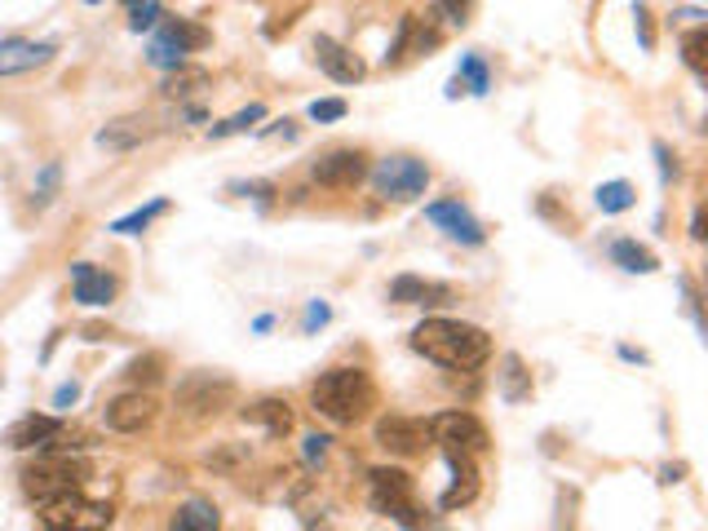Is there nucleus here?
I'll return each instance as SVG.
<instances>
[{"mask_svg": "<svg viewBox=\"0 0 708 531\" xmlns=\"http://www.w3.org/2000/svg\"><path fill=\"white\" fill-rule=\"evenodd\" d=\"M412 350L438 368L474 372L492 359V337H487V328L465 324V319H425L412 328Z\"/></svg>", "mask_w": 708, "mask_h": 531, "instance_id": "f257e3e1", "label": "nucleus"}, {"mask_svg": "<svg viewBox=\"0 0 708 531\" xmlns=\"http://www.w3.org/2000/svg\"><path fill=\"white\" fill-rule=\"evenodd\" d=\"M311 404L333 426H358L376 408V386L363 368H333L311 386Z\"/></svg>", "mask_w": 708, "mask_h": 531, "instance_id": "f03ea898", "label": "nucleus"}, {"mask_svg": "<svg viewBox=\"0 0 708 531\" xmlns=\"http://www.w3.org/2000/svg\"><path fill=\"white\" fill-rule=\"evenodd\" d=\"M367 479H372V506H376L385 519L403 523L407 531H421V519H416V483H412L407 470L376 466Z\"/></svg>", "mask_w": 708, "mask_h": 531, "instance_id": "7ed1b4c3", "label": "nucleus"}, {"mask_svg": "<svg viewBox=\"0 0 708 531\" xmlns=\"http://www.w3.org/2000/svg\"><path fill=\"white\" fill-rule=\"evenodd\" d=\"M367 177H372L376 195H381V200H394V204H412V200L425 195V186H429V169H425V160H416V155H385L376 169H367Z\"/></svg>", "mask_w": 708, "mask_h": 531, "instance_id": "20e7f679", "label": "nucleus"}, {"mask_svg": "<svg viewBox=\"0 0 708 531\" xmlns=\"http://www.w3.org/2000/svg\"><path fill=\"white\" fill-rule=\"evenodd\" d=\"M84 474H89V470H84L80 461H71V457H40L36 466L22 470V492H27L36 506H44V501H53V497L80 492Z\"/></svg>", "mask_w": 708, "mask_h": 531, "instance_id": "39448f33", "label": "nucleus"}, {"mask_svg": "<svg viewBox=\"0 0 708 531\" xmlns=\"http://www.w3.org/2000/svg\"><path fill=\"white\" fill-rule=\"evenodd\" d=\"M40 519L49 531H107L115 510L102 506V501H84L80 492H67V497H53L40 506Z\"/></svg>", "mask_w": 708, "mask_h": 531, "instance_id": "423d86ee", "label": "nucleus"}, {"mask_svg": "<svg viewBox=\"0 0 708 531\" xmlns=\"http://www.w3.org/2000/svg\"><path fill=\"white\" fill-rule=\"evenodd\" d=\"M429 439L443 452H461V457H487L492 452V435L474 412H443L429 421Z\"/></svg>", "mask_w": 708, "mask_h": 531, "instance_id": "0eeeda50", "label": "nucleus"}, {"mask_svg": "<svg viewBox=\"0 0 708 531\" xmlns=\"http://www.w3.org/2000/svg\"><path fill=\"white\" fill-rule=\"evenodd\" d=\"M231 399H235V381L213 377V372H191L178 386V408L186 417H218L222 408H231Z\"/></svg>", "mask_w": 708, "mask_h": 531, "instance_id": "6e6552de", "label": "nucleus"}, {"mask_svg": "<svg viewBox=\"0 0 708 531\" xmlns=\"http://www.w3.org/2000/svg\"><path fill=\"white\" fill-rule=\"evenodd\" d=\"M372 439H376V448L390 452V457H421V452L429 448V426L390 412V417H381V421L372 426Z\"/></svg>", "mask_w": 708, "mask_h": 531, "instance_id": "1a4fd4ad", "label": "nucleus"}, {"mask_svg": "<svg viewBox=\"0 0 708 531\" xmlns=\"http://www.w3.org/2000/svg\"><path fill=\"white\" fill-rule=\"evenodd\" d=\"M155 417H160V404L146 390H129V395H120V399H111L102 408V421L115 435H142V430L155 426Z\"/></svg>", "mask_w": 708, "mask_h": 531, "instance_id": "9d476101", "label": "nucleus"}, {"mask_svg": "<svg viewBox=\"0 0 708 531\" xmlns=\"http://www.w3.org/2000/svg\"><path fill=\"white\" fill-rule=\"evenodd\" d=\"M311 177L328 191H354L367 177V155L354 151V146H337V151H328L311 164Z\"/></svg>", "mask_w": 708, "mask_h": 531, "instance_id": "9b49d317", "label": "nucleus"}, {"mask_svg": "<svg viewBox=\"0 0 708 531\" xmlns=\"http://www.w3.org/2000/svg\"><path fill=\"white\" fill-rule=\"evenodd\" d=\"M443 44V31L434 27V22H425V18H416V13H403L398 18V31H394V40H390V49H385V67H398V62H407L412 53H434Z\"/></svg>", "mask_w": 708, "mask_h": 531, "instance_id": "f8f14e48", "label": "nucleus"}, {"mask_svg": "<svg viewBox=\"0 0 708 531\" xmlns=\"http://www.w3.org/2000/svg\"><path fill=\"white\" fill-rule=\"evenodd\" d=\"M53 53H58V44H49V40L9 35V40H0V75H27V71L53 62Z\"/></svg>", "mask_w": 708, "mask_h": 531, "instance_id": "ddd939ff", "label": "nucleus"}, {"mask_svg": "<svg viewBox=\"0 0 708 531\" xmlns=\"http://www.w3.org/2000/svg\"><path fill=\"white\" fill-rule=\"evenodd\" d=\"M425 217L434 222V226H443L452 239H461V244H483L487 239V231L478 226V217L461 204V200H438V204H429L425 208Z\"/></svg>", "mask_w": 708, "mask_h": 531, "instance_id": "4468645a", "label": "nucleus"}, {"mask_svg": "<svg viewBox=\"0 0 708 531\" xmlns=\"http://www.w3.org/2000/svg\"><path fill=\"white\" fill-rule=\"evenodd\" d=\"M315 62L337 80V84H358L363 75H367V67H363V58L346 49V44H337L333 35H315Z\"/></svg>", "mask_w": 708, "mask_h": 531, "instance_id": "2eb2a0df", "label": "nucleus"}, {"mask_svg": "<svg viewBox=\"0 0 708 531\" xmlns=\"http://www.w3.org/2000/svg\"><path fill=\"white\" fill-rule=\"evenodd\" d=\"M390 302L394 306H447L452 302V288L447 284H434V279H421V275H398L390 284Z\"/></svg>", "mask_w": 708, "mask_h": 531, "instance_id": "dca6fc26", "label": "nucleus"}, {"mask_svg": "<svg viewBox=\"0 0 708 531\" xmlns=\"http://www.w3.org/2000/svg\"><path fill=\"white\" fill-rule=\"evenodd\" d=\"M62 435V421L58 417H22V421H13L9 430H4V448H13V452H31V448H44V443H53Z\"/></svg>", "mask_w": 708, "mask_h": 531, "instance_id": "f3484780", "label": "nucleus"}, {"mask_svg": "<svg viewBox=\"0 0 708 531\" xmlns=\"http://www.w3.org/2000/svg\"><path fill=\"white\" fill-rule=\"evenodd\" d=\"M447 457V470H452V488L443 492V510H465L474 497H478V470H474V457H461V452H443Z\"/></svg>", "mask_w": 708, "mask_h": 531, "instance_id": "a211bd4d", "label": "nucleus"}, {"mask_svg": "<svg viewBox=\"0 0 708 531\" xmlns=\"http://www.w3.org/2000/svg\"><path fill=\"white\" fill-rule=\"evenodd\" d=\"M71 284H75V302L80 306H111L115 302V279L89 262H75L71 266Z\"/></svg>", "mask_w": 708, "mask_h": 531, "instance_id": "6ab92c4d", "label": "nucleus"}, {"mask_svg": "<svg viewBox=\"0 0 708 531\" xmlns=\"http://www.w3.org/2000/svg\"><path fill=\"white\" fill-rule=\"evenodd\" d=\"M151 133H155V129H151L146 115H120V120H111V124L98 133V146H102V151H133V146H142Z\"/></svg>", "mask_w": 708, "mask_h": 531, "instance_id": "aec40b11", "label": "nucleus"}, {"mask_svg": "<svg viewBox=\"0 0 708 531\" xmlns=\"http://www.w3.org/2000/svg\"><path fill=\"white\" fill-rule=\"evenodd\" d=\"M244 421H249V426H262L271 439L293 435V412H289L284 399H257V404H249V408H244Z\"/></svg>", "mask_w": 708, "mask_h": 531, "instance_id": "412c9836", "label": "nucleus"}, {"mask_svg": "<svg viewBox=\"0 0 708 531\" xmlns=\"http://www.w3.org/2000/svg\"><path fill=\"white\" fill-rule=\"evenodd\" d=\"M611 262H616L620 270H629V275H656V270H660L656 253H651L647 244H638V239H616V244H611Z\"/></svg>", "mask_w": 708, "mask_h": 531, "instance_id": "4be33fe9", "label": "nucleus"}, {"mask_svg": "<svg viewBox=\"0 0 708 531\" xmlns=\"http://www.w3.org/2000/svg\"><path fill=\"white\" fill-rule=\"evenodd\" d=\"M160 35L169 40V44H178L182 53H191V49H204L213 35H209V27H200V22H191V18H164L160 22Z\"/></svg>", "mask_w": 708, "mask_h": 531, "instance_id": "5701e85b", "label": "nucleus"}, {"mask_svg": "<svg viewBox=\"0 0 708 531\" xmlns=\"http://www.w3.org/2000/svg\"><path fill=\"white\" fill-rule=\"evenodd\" d=\"M169 531H222V514H218V506H209V501H186V506L173 514Z\"/></svg>", "mask_w": 708, "mask_h": 531, "instance_id": "b1692460", "label": "nucleus"}, {"mask_svg": "<svg viewBox=\"0 0 708 531\" xmlns=\"http://www.w3.org/2000/svg\"><path fill=\"white\" fill-rule=\"evenodd\" d=\"M200 89H209V71H204V67H178V71H169L164 84H160V93H164V98H178V102L195 98Z\"/></svg>", "mask_w": 708, "mask_h": 531, "instance_id": "393cba45", "label": "nucleus"}, {"mask_svg": "<svg viewBox=\"0 0 708 531\" xmlns=\"http://www.w3.org/2000/svg\"><path fill=\"white\" fill-rule=\"evenodd\" d=\"M500 395H505V404H523V399H532V372H527V364H523L518 355H505Z\"/></svg>", "mask_w": 708, "mask_h": 531, "instance_id": "a878e982", "label": "nucleus"}, {"mask_svg": "<svg viewBox=\"0 0 708 531\" xmlns=\"http://www.w3.org/2000/svg\"><path fill=\"white\" fill-rule=\"evenodd\" d=\"M452 80L461 84V93H478V98L492 89V71H487V62H483L478 53H465V58H461V71H456Z\"/></svg>", "mask_w": 708, "mask_h": 531, "instance_id": "bb28decb", "label": "nucleus"}, {"mask_svg": "<svg viewBox=\"0 0 708 531\" xmlns=\"http://www.w3.org/2000/svg\"><path fill=\"white\" fill-rule=\"evenodd\" d=\"M160 213H169V200H151L146 208H138V213H129V217H120V222H111V231L115 235H142Z\"/></svg>", "mask_w": 708, "mask_h": 531, "instance_id": "cd10ccee", "label": "nucleus"}, {"mask_svg": "<svg viewBox=\"0 0 708 531\" xmlns=\"http://www.w3.org/2000/svg\"><path fill=\"white\" fill-rule=\"evenodd\" d=\"M682 62L696 71V75H708V31L705 27H691L682 35Z\"/></svg>", "mask_w": 708, "mask_h": 531, "instance_id": "c85d7f7f", "label": "nucleus"}, {"mask_svg": "<svg viewBox=\"0 0 708 531\" xmlns=\"http://www.w3.org/2000/svg\"><path fill=\"white\" fill-rule=\"evenodd\" d=\"M594 200H598L603 213H625V208H634V186L629 182H603L594 191Z\"/></svg>", "mask_w": 708, "mask_h": 531, "instance_id": "c756f323", "label": "nucleus"}, {"mask_svg": "<svg viewBox=\"0 0 708 531\" xmlns=\"http://www.w3.org/2000/svg\"><path fill=\"white\" fill-rule=\"evenodd\" d=\"M146 62H151V67H164V71H178V67H186V53H182L178 44H169L164 35H155L151 49H146Z\"/></svg>", "mask_w": 708, "mask_h": 531, "instance_id": "7c9ffc66", "label": "nucleus"}, {"mask_svg": "<svg viewBox=\"0 0 708 531\" xmlns=\"http://www.w3.org/2000/svg\"><path fill=\"white\" fill-rule=\"evenodd\" d=\"M257 120H266V106H262V102H253V106L235 111L231 120L213 124V137H231V133H244V129H249V124H257Z\"/></svg>", "mask_w": 708, "mask_h": 531, "instance_id": "2f4dec72", "label": "nucleus"}, {"mask_svg": "<svg viewBox=\"0 0 708 531\" xmlns=\"http://www.w3.org/2000/svg\"><path fill=\"white\" fill-rule=\"evenodd\" d=\"M160 18H164V4H160V0H133V4H129V27H133V31H155Z\"/></svg>", "mask_w": 708, "mask_h": 531, "instance_id": "473e14b6", "label": "nucleus"}, {"mask_svg": "<svg viewBox=\"0 0 708 531\" xmlns=\"http://www.w3.org/2000/svg\"><path fill=\"white\" fill-rule=\"evenodd\" d=\"M124 377L138 381V386H155V381L164 377V359H160V355H142V359H133V364L124 368Z\"/></svg>", "mask_w": 708, "mask_h": 531, "instance_id": "72a5a7b5", "label": "nucleus"}, {"mask_svg": "<svg viewBox=\"0 0 708 531\" xmlns=\"http://www.w3.org/2000/svg\"><path fill=\"white\" fill-rule=\"evenodd\" d=\"M53 191H58V164H44V169H40V177H36V195H31V200L44 208V204L53 200Z\"/></svg>", "mask_w": 708, "mask_h": 531, "instance_id": "f704fd0d", "label": "nucleus"}, {"mask_svg": "<svg viewBox=\"0 0 708 531\" xmlns=\"http://www.w3.org/2000/svg\"><path fill=\"white\" fill-rule=\"evenodd\" d=\"M554 531H576V492L572 488L558 492V523H554Z\"/></svg>", "mask_w": 708, "mask_h": 531, "instance_id": "c9c22d12", "label": "nucleus"}, {"mask_svg": "<svg viewBox=\"0 0 708 531\" xmlns=\"http://www.w3.org/2000/svg\"><path fill=\"white\" fill-rule=\"evenodd\" d=\"M346 115V102L342 98H324V102H311V120L328 124V120H342Z\"/></svg>", "mask_w": 708, "mask_h": 531, "instance_id": "e433bc0d", "label": "nucleus"}, {"mask_svg": "<svg viewBox=\"0 0 708 531\" xmlns=\"http://www.w3.org/2000/svg\"><path fill=\"white\" fill-rule=\"evenodd\" d=\"M434 4H438V13H443L452 27H465V22H469V4H474V0H434Z\"/></svg>", "mask_w": 708, "mask_h": 531, "instance_id": "4c0bfd02", "label": "nucleus"}, {"mask_svg": "<svg viewBox=\"0 0 708 531\" xmlns=\"http://www.w3.org/2000/svg\"><path fill=\"white\" fill-rule=\"evenodd\" d=\"M302 457H306V466H324V457H328V435H306Z\"/></svg>", "mask_w": 708, "mask_h": 531, "instance_id": "58836bf2", "label": "nucleus"}, {"mask_svg": "<svg viewBox=\"0 0 708 531\" xmlns=\"http://www.w3.org/2000/svg\"><path fill=\"white\" fill-rule=\"evenodd\" d=\"M656 160H660V177H665V186L678 177V155L669 151V142H656Z\"/></svg>", "mask_w": 708, "mask_h": 531, "instance_id": "ea45409f", "label": "nucleus"}, {"mask_svg": "<svg viewBox=\"0 0 708 531\" xmlns=\"http://www.w3.org/2000/svg\"><path fill=\"white\" fill-rule=\"evenodd\" d=\"M231 191H240V195H253L257 204H271V195H275V186H271V182H235Z\"/></svg>", "mask_w": 708, "mask_h": 531, "instance_id": "a19ab883", "label": "nucleus"}, {"mask_svg": "<svg viewBox=\"0 0 708 531\" xmlns=\"http://www.w3.org/2000/svg\"><path fill=\"white\" fill-rule=\"evenodd\" d=\"M328 319H333L328 302H311V306H306V324H302V328H306V333H315V328H324Z\"/></svg>", "mask_w": 708, "mask_h": 531, "instance_id": "79ce46f5", "label": "nucleus"}, {"mask_svg": "<svg viewBox=\"0 0 708 531\" xmlns=\"http://www.w3.org/2000/svg\"><path fill=\"white\" fill-rule=\"evenodd\" d=\"M634 18H638V35H643V44L651 49V44H656V31H651V13H647V4H634Z\"/></svg>", "mask_w": 708, "mask_h": 531, "instance_id": "37998d69", "label": "nucleus"}, {"mask_svg": "<svg viewBox=\"0 0 708 531\" xmlns=\"http://www.w3.org/2000/svg\"><path fill=\"white\" fill-rule=\"evenodd\" d=\"M75 399H80V386H75V381H71V386H62V390H58V395H53V408H71V404H75Z\"/></svg>", "mask_w": 708, "mask_h": 531, "instance_id": "c03bdc74", "label": "nucleus"}, {"mask_svg": "<svg viewBox=\"0 0 708 531\" xmlns=\"http://www.w3.org/2000/svg\"><path fill=\"white\" fill-rule=\"evenodd\" d=\"M682 474H687V466H665V470H660V483H682Z\"/></svg>", "mask_w": 708, "mask_h": 531, "instance_id": "a18cd8bd", "label": "nucleus"}, {"mask_svg": "<svg viewBox=\"0 0 708 531\" xmlns=\"http://www.w3.org/2000/svg\"><path fill=\"white\" fill-rule=\"evenodd\" d=\"M705 208H696V217H691V239H705Z\"/></svg>", "mask_w": 708, "mask_h": 531, "instance_id": "49530a36", "label": "nucleus"}, {"mask_svg": "<svg viewBox=\"0 0 708 531\" xmlns=\"http://www.w3.org/2000/svg\"><path fill=\"white\" fill-rule=\"evenodd\" d=\"M84 4H102V0H84Z\"/></svg>", "mask_w": 708, "mask_h": 531, "instance_id": "de8ad7c7", "label": "nucleus"}, {"mask_svg": "<svg viewBox=\"0 0 708 531\" xmlns=\"http://www.w3.org/2000/svg\"><path fill=\"white\" fill-rule=\"evenodd\" d=\"M129 4H133V0H129Z\"/></svg>", "mask_w": 708, "mask_h": 531, "instance_id": "09e8293b", "label": "nucleus"}, {"mask_svg": "<svg viewBox=\"0 0 708 531\" xmlns=\"http://www.w3.org/2000/svg\"><path fill=\"white\" fill-rule=\"evenodd\" d=\"M44 531H49V528H44Z\"/></svg>", "mask_w": 708, "mask_h": 531, "instance_id": "8fccbe9b", "label": "nucleus"}]
</instances>
